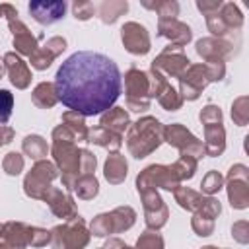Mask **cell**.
<instances>
[{"label":"cell","mask_w":249,"mask_h":249,"mask_svg":"<svg viewBox=\"0 0 249 249\" xmlns=\"http://www.w3.org/2000/svg\"><path fill=\"white\" fill-rule=\"evenodd\" d=\"M54 91L68 109L86 117L99 115L121 95V70L107 54L78 51L58 66Z\"/></svg>","instance_id":"obj_1"},{"label":"cell","mask_w":249,"mask_h":249,"mask_svg":"<svg viewBox=\"0 0 249 249\" xmlns=\"http://www.w3.org/2000/svg\"><path fill=\"white\" fill-rule=\"evenodd\" d=\"M12 113V95L6 89H0V121H8Z\"/></svg>","instance_id":"obj_3"},{"label":"cell","mask_w":249,"mask_h":249,"mask_svg":"<svg viewBox=\"0 0 249 249\" xmlns=\"http://www.w3.org/2000/svg\"><path fill=\"white\" fill-rule=\"evenodd\" d=\"M66 6L62 2H31L29 12L39 23H53L62 18Z\"/></svg>","instance_id":"obj_2"}]
</instances>
